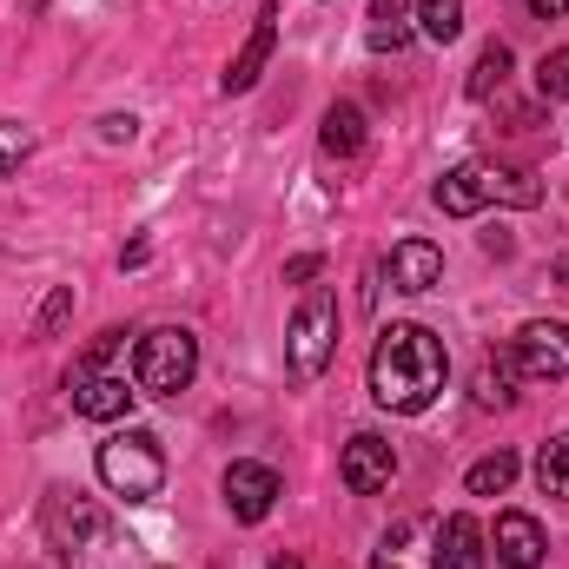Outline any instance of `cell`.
I'll return each instance as SVG.
<instances>
[{"label":"cell","instance_id":"5bb4252c","mask_svg":"<svg viewBox=\"0 0 569 569\" xmlns=\"http://www.w3.org/2000/svg\"><path fill=\"white\" fill-rule=\"evenodd\" d=\"M385 272H391L398 291H411V298H418V291H430V284L443 279V252H437L430 239H398V246H391V259H385Z\"/></svg>","mask_w":569,"mask_h":569},{"label":"cell","instance_id":"2e32d148","mask_svg":"<svg viewBox=\"0 0 569 569\" xmlns=\"http://www.w3.org/2000/svg\"><path fill=\"white\" fill-rule=\"evenodd\" d=\"M430 530V517H398L391 530H385V543H378V557L371 569H437V557L418 550V537Z\"/></svg>","mask_w":569,"mask_h":569},{"label":"cell","instance_id":"83f0119b","mask_svg":"<svg viewBox=\"0 0 569 569\" xmlns=\"http://www.w3.org/2000/svg\"><path fill=\"white\" fill-rule=\"evenodd\" d=\"M305 279H318V252H305V259L284 266V284H305Z\"/></svg>","mask_w":569,"mask_h":569},{"label":"cell","instance_id":"ba28073f","mask_svg":"<svg viewBox=\"0 0 569 569\" xmlns=\"http://www.w3.org/2000/svg\"><path fill=\"white\" fill-rule=\"evenodd\" d=\"M279 7H284V0H266V7H259V20H252V33H246V47L232 53L226 80H219V93H226V100L259 87V73H266V60H272V47H279Z\"/></svg>","mask_w":569,"mask_h":569},{"label":"cell","instance_id":"8992f818","mask_svg":"<svg viewBox=\"0 0 569 569\" xmlns=\"http://www.w3.org/2000/svg\"><path fill=\"white\" fill-rule=\"evenodd\" d=\"M510 365L537 385H557L569 378V325L563 318H530L517 338H510Z\"/></svg>","mask_w":569,"mask_h":569},{"label":"cell","instance_id":"8fae6325","mask_svg":"<svg viewBox=\"0 0 569 569\" xmlns=\"http://www.w3.org/2000/svg\"><path fill=\"white\" fill-rule=\"evenodd\" d=\"M67 391H73V411H80V418H93V425L127 418V411H133V398H140V385H127V378H113V371H87V378H73V371H67Z\"/></svg>","mask_w":569,"mask_h":569},{"label":"cell","instance_id":"d6986e66","mask_svg":"<svg viewBox=\"0 0 569 569\" xmlns=\"http://www.w3.org/2000/svg\"><path fill=\"white\" fill-rule=\"evenodd\" d=\"M503 87H510V47L490 40V47L477 53V67H470V87H463V93H470V100H497Z\"/></svg>","mask_w":569,"mask_h":569},{"label":"cell","instance_id":"44dd1931","mask_svg":"<svg viewBox=\"0 0 569 569\" xmlns=\"http://www.w3.org/2000/svg\"><path fill=\"white\" fill-rule=\"evenodd\" d=\"M477 405H483V411H510V405H517V391H510V358L483 351V365H477Z\"/></svg>","mask_w":569,"mask_h":569},{"label":"cell","instance_id":"5b68a950","mask_svg":"<svg viewBox=\"0 0 569 569\" xmlns=\"http://www.w3.org/2000/svg\"><path fill=\"white\" fill-rule=\"evenodd\" d=\"M199 378V338L186 325H159L133 345V385L140 398H179Z\"/></svg>","mask_w":569,"mask_h":569},{"label":"cell","instance_id":"3957f363","mask_svg":"<svg viewBox=\"0 0 569 569\" xmlns=\"http://www.w3.org/2000/svg\"><path fill=\"white\" fill-rule=\"evenodd\" d=\"M93 470H100V483L120 503H152L166 490V457H159V437L152 430H113L93 450Z\"/></svg>","mask_w":569,"mask_h":569},{"label":"cell","instance_id":"7c38bea8","mask_svg":"<svg viewBox=\"0 0 569 569\" xmlns=\"http://www.w3.org/2000/svg\"><path fill=\"white\" fill-rule=\"evenodd\" d=\"M490 550H497V563H503V569H543L550 537H543V523H537V517L503 510V517H497V530H490Z\"/></svg>","mask_w":569,"mask_h":569},{"label":"cell","instance_id":"6da1fadb","mask_svg":"<svg viewBox=\"0 0 569 569\" xmlns=\"http://www.w3.org/2000/svg\"><path fill=\"white\" fill-rule=\"evenodd\" d=\"M450 378V351L430 325H385L378 345H371V398L398 418H418L437 405Z\"/></svg>","mask_w":569,"mask_h":569},{"label":"cell","instance_id":"30bf717a","mask_svg":"<svg viewBox=\"0 0 569 569\" xmlns=\"http://www.w3.org/2000/svg\"><path fill=\"white\" fill-rule=\"evenodd\" d=\"M430 557L437 569H483L490 563V537L470 510H450L443 523H430Z\"/></svg>","mask_w":569,"mask_h":569},{"label":"cell","instance_id":"1f68e13d","mask_svg":"<svg viewBox=\"0 0 569 569\" xmlns=\"http://www.w3.org/2000/svg\"><path fill=\"white\" fill-rule=\"evenodd\" d=\"M159 569H166V563H159Z\"/></svg>","mask_w":569,"mask_h":569},{"label":"cell","instance_id":"f546056e","mask_svg":"<svg viewBox=\"0 0 569 569\" xmlns=\"http://www.w3.org/2000/svg\"><path fill=\"white\" fill-rule=\"evenodd\" d=\"M146 259H152V246H146V239H133V246L120 252V266H146Z\"/></svg>","mask_w":569,"mask_h":569},{"label":"cell","instance_id":"ffe728a7","mask_svg":"<svg viewBox=\"0 0 569 569\" xmlns=\"http://www.w3.org/2000/svg\"><path fill=\"white\" fill-rule=\"evenodd\" d=\"M510 483H517V450H490V457H477L470 477H463L470 497H503Z\"/></svg>","mask_w":569,"mask_h":569},{"label":"cell","instance_id":"d4e9b609","mask_svg":"<svg viewBox=\"0 0 569 569\" xmlns=\"http://www.w3.org/2000/svg\"><path fill=\"white\" fill-rule=\"evenodd\" d=\"M537 93H543V100H569V47H557V53L537 60Z\"/></svg>","mask_w":569,"mask_h":569},{"label":"cell","instance_id":"7402d4cb","mask_svg":"<svg viewBox=\"0 0 569 569\" xmlns=\"http://www.w3.org/2000/svg\"><path fill=\"white\" fill-rule=\"evenodd\" d=\"M537 483H543V497L569 503V430H563V437H550V443L537 450Z\"/></svg>","mask_w":569,"mask_h":569},{"label":"cell","instance_id":"484cf974","mask_svg":"<svg viewBox=\"0 0 569 569\" xmlns=\"http://www.w3.org/2000/svg\"><path fill=\"white\" fill-rule=\"evenodd\" d=\"M67 311H73V284H53L47 291V305H40V318H33V331L47 338V331H60L67 325Z\"/></svg>","mask_w":569,"mask_h":569},{"label":"cell","instance_id":"4dcf8cb0","mask_svg":"<svg viewBox=\"0 0 569 569\" xmlns=\"http://www.w3.org/2000/svg\"><path fill=\"white\" fill-rule=\"evenodd\" d=\"M266 569H305V563H298L291 550H272V563H266Z\"/></svg>","mask_w":569,"mask_h":569},{"label":"cell","instance_id":"277c9868","mask_svg":"<svg viewBox=\"0 0 569 569\" xmlns=\"http://www.w3.org/2000/svg\"><path fill=\"white\" fill-rule=\"evenodd\" d=\"M331 351H338V298H331L325 284H311V291L298 298L291 325H284V371H291V385L325 378Z\"/></svg>","mask_w":569,"mask_h":569},{"label":"cell","instance_id":"4fadbf2b","mask_svg":"<svg viewBox=\"0 0 569 569\" xmlns=\"http://www.w3.org/2000/svg\"><path fill=\"white\" fill-rule=\"evenodd\" d=\"M477 186H483V206H510V212H537L543 206V179L523 172V166L477 159Z\"/></svg>","mask_w":569,"mask_h":569},{"label":"cell","instance_id":"f1b7e54d","mask_svg":"<svg viewBox=\"0 0 569 569\" xmlns=\"http://www.w3.org/2000/svg\"><path fill=\"white\" fill-rule=\"evenodd\" d=\"M523 7H530L537 20H563V13H569V0H523Z\"/></svg>","mask_w":569,"mask_h":569},{"label":"cell","instance_id":"4316f807","mask_svg":"<svg viewBox=\"0 0 569 569\" xmlns=\"http://www.w3.org/2000/svg\"><path fill=\"white\" fill-rule=\"evenodd\" d=\"M100 140H107V146L140 140V120H133V113H107V120H100Z\"/></svg>","mask_w":569,"mask_h":569},{"label":"cell","instance_id":"9a60e30c","mask_svg":"<svg viewBox=\"0 0 569 569\" xmlns=\"http://www.w3.org/2000/svg\"><path fill=\"white\" fill-rule=\"evenodd\" d=\"M411 40H418L411 0H371V13H365V47H371V53H405Z\"/></svg>","mask_w":569,"mask_h":569},{"label":"cell","instance_id":"603a6c76","mask_svg":"<svg viewBox=\"0 0 569 569\" xmlns=\"http://www.w3.org/2000/svg\"><path fill=\"white\" fill-rule=\"evenodd\" d=\"M418 33L437 40V47H450L463 33V0H418Z\"/></svg>","mask_w":569,"mask_h":569},{"label":"cell","instance_id":"e0dca14e","mask_svg":"<svg viewBox=\"0 0 569 569\" xmlns=\"http://www.w3.org/2000/svg\"><path fill=\"white\" fill-rule=\"evenodd\" d=\"M430 199H437V212H450V219H470V212H483V186H477V159L470 166H450L437 186H430Z\"/></svg>","mask_w":569,"mask_h":569},{"label":"cell","instance_id":"7a4b0ae2","mask_svg":"<svg viewBox=\"0 0 569 569\" xmlns=\"http://www.w3.org/2000/svg\"><path fill=\"white\" fill-rule=\"evenodd\" d=\"M47 537H53V550H60V563L67 569H107L100 557L120 550L107 510L87 503L80 490H53V497H47Z\"/></svg>","mask_w":569,"mask_h":569},{"label":"cell","instance_id":"9c48e42d","mask_svg":"<svg viewBox=\"0 0 569 569\" xmlns=\"http://www.w3.org/2000/svg\"><path fill=\"white\" fill-rule=\"evenodd\" d=\"M391 477H398V450L378 430H358L345 443V490L351 497H378V490H391Z\"/></svg>","mask_w":569,"mask_h":569},{"label":"cell","instance_id":"52a82bcc","mask_svg":"<svg viewBox=\"0 0 569 569\" xmlns=\"http://www.w3.org/2000/svg\"><path fill=\"white\" fill-rule=\"evenodd\" d=\"M226 510L239 517V523H266L272 517V503L284 497V483H279V470L272 463H252V457H239V463H226Z\"/></svg>","mask_w":569,"mask_h":569},{"label":"cell","instance_id":"ac0fdd59","mask_svg":"<svg viewBox=\"0 0 569 569\" xmlns=\"http://www.w3.org/2000/svg\"><path fill=\"white\" fill-rule=\"evenodd\" d=\"M318 146H325L331 159H358V152H365V107H358V100H338V107L325 113Z\"/></svg>","mask_w":569,"mask_h":569},{"label":"cell","instance_id":"cb8c5ba5","mask_svg":"<svg viewBox=\"0 0 569 569\" xmlns=\"http://www.w3.org/2000/svg\"><path fill=\"white\" fill-rule=\"evenodd\" d=\"M33 146H40V133H33L27 120H7V113H0V179H13V172L33 159Z\"/></svg>","mask_w":569,"mask_h":569}]
</instances>
